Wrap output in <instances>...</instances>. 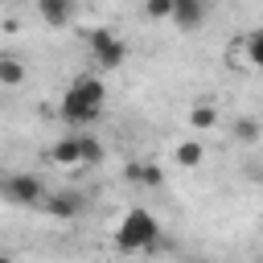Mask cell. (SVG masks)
<instances>
[{
	"mask_svg": "<svg viewBox=\"0 0 263 263\" xmlns=\"http://www.w3.org/2000/svg\"><path fill=\"white\" fill-rule=\"evenodd\" d=\"M0 263H12V259H8V255H4V251H0Z\"/></svg>",
	"mask_w": 263,
	"mask_h": 263,
	"instance_id": "obj_17",
	"label": "cell"
},
{
	"mask_svg": "<svg viewBox=\"0 0 263 263\" xmlns=\"http://www.w3.org/2000/svg\"><path fill=\"white\" fill-rule=\"evenodd\" d=\"M37 12H41L45 25L66 29V25L74 21V0H37Z\"/></svg>",
	"mask_w": 263,
	"mask_h": 263,
	"instance_id": "obj_6",
	"label": "cell"
},
{
	"mask_svg": "<svg viewBox=\"0 0 263 263\" xmlns=\"http://www.w3.org/2000/svg\"><path fill=\"white\" fill-rule=\"evenodd\" d=\"M82 193H74V189H62V193H49L45 201H41V210L45 214H53V218H66V222H74L78 214H82Z\"/></svg>",
	"mask_w": 263,
	"mask_h": 263,
	"instance_id": "obj_5",
	"label": "cell"
},
{
	"mask_svg": "<svg viewBox=\"0 0 263 263\" xmlns=\"http://www.w3.org/2000/svg\"><path fill=\"white\" fill-rule=\"evenodd\" d=\"M127 181H140V185L156 189V185H164V168L160 164H127Z\"/></svg>",
	"mask_w": 263,
	"mask_h": 263,
	"instance_id": "obj_9",
	"label": "cell"
},
{
	"mask_svg": "<svg viewBox=\"0 0 263 263\" xmlns=\"http://www.w3.org/2000/svg\"><path fill=\"white\" fill-rule=\"evenodd\" d=\"M0 197L8 205H41L49 193H45V181L33 177V173H12L0 181Z\"/></svg>",
	"mask_w": 263,
	"mask_h": 263,
	"instance_id": "obj_3",
	"label": "cell"
},
{
	"mask_svg": "<svg viewBox=\"0 0 263 263\" xmlns=\"http://www.w3.org/2000/svg\"><path fill=\"white\" fill-rule=\"evenodd\" d=\"M25 82V66L16 58H0V86H21Z\"/></svg>",
	"mask_w": 263,
	"mask_h": 263,
	"instance_id": "obj_11",
	"label": "cell"
},
{
	"mask_svg": "<svg viewBox=\"0 0 263 263\" xmlns=\"http://www.w3.org/2000/svg\"><path fill=\"white\" fill-rule=\"evenodd\" d=\"M173 21H177L181 29H197V25L205 21V8H201V0H189V4H173Z\"/></svg>",
	"mask_w": 263,
	"mask_h": 263,
	"instance_id": "obj_8",
	"label": "cell"
},
{
	"mask_svg": "<svg viewBox=\"0 0 263 263\" xmlns=\"http://www.w3.org/2000/svg\"><path fill=\"white\" fill-rule=\"evenodd\" d=\"M53 164H70V168H82V148H78V136H62L53 148H49Z\"/></svg>",
	"mask_w": 263,
	"mask_h": 263,
	"instance_id": "obj_7",
	"label": "cell"
},
{
	"mask_svg": "<svg viewBox=\"0 0 263 263\" xmlns=\"http://www.w3.org/2000/svg\"><path fill=\"white\" fill-rule=\"evenodd\" d=\"M144 12L152 21H164V16H173V0H144Z\"/></svg>",
	"mask_w": 263,
	"mask_h": 263,
	"instance_id": "obj_16",
	"label": "cell"
},
{
	"mask_svg": "<svg viewBox=\"0 0 263 263\" xmlns=\"http://www.w3.org/2000/svg\"><path fill=\"white\" fill-rule=\"evenodd\" d=\"M242 49H247V62L255 70H263V29H251L247 41H242Z\"/></svg>",
	"mask_w": 263,
	"mask_h": 263,
	"instance_id": "obj_12",
	"label": "cell"
},
{
	"mask_svg": "<svg viewBox=\"0 0 263 263\" xmlns=\"http://www.w3.org/2000/svg\"><path fill=\"white\" fill-rule=\"evenodd\" d=\"M234 136H238L242 144H255V140H259V119H251V115L234 119Z\"/></svg>",
	"mask_w": 263,
	"mask_h": 263,
	"instance_id": "obj_14",
	"label": "cell"
},
{
	"mask_svg": "<svg viewBox=\"0 0 263 263\" xmlns=\"http://www.w3.org/2000/svg\"><path fill=\"white\" fill-rule=\"evenodd\" d=\"M103 99H107V86L95 74H82V78H74L66 86V95L58 103V115L66 123H74V127H86V123H95L103 115Z\"/></svg>",
	"mask_w": 263,
	"mask_h": 263,
	"instance_id": "obj_1",
	"label": "cell"
},
{
	"mask_svg": "<svg viewBox=\"0 0 263 263\" xmlns=\"http://www.w3.org/2000/svg\"><path fill=\"white\" fill-rule=\"evenodd\" d=\"M189 123H193V127H197V132H210V127H214V123H218V111H214V107H210V103H197V107H193V111H189Z\"/></svg>",
	"mask_w": 263,
	"mask_h": 263,
	"instance_id": "obj_13",
	"label": "cell"
},
{
	"mask_svg": "<svg viewBox=\"0 0 263 263\" xmlns=\"http://www.w3.org/2000/svg\"><path fill=\"white\" fill-rule=\"evenodd\" d=\"M173 160H177L181 168H197V164L205 160V148H201L197 140H185V144H177V152H173Z\"/></svg>",
	"mask_w": 263,
	"mask_h": 263,
	"instance_id": "obj_10",
	"label": "cell"
},
{
	"mask_svg": "<svg viewBox=\"0 0 263 263\" xmlns=\"http://www.w3.org/2000/svg\"><path fill=\"white\" fill-rule=\"evenodd\" d=\"M90 53H95V66L99 70H119L127 62V45L111 33V29H95L90 33Z\"/></svg>",
	"mask_w": 263,
	"mask_h": 263,
	"instance_id": "obj_4",
	"label": "cell"
},
{
	"mask_svg": "<svg viewBox=\"0 0 263 263\" xmlns=\"http://www.w3.org/2000/svg\"><path fill=\"white\" fill-rule=\"evenodd\" d=\"M160 238V222H156V214L152 210H144V205H136V210H127L123 218H119V230H115V247L119 251H148L152 242Z\"/></svg>",
	"mask_w": 263,
	"mask_h": 263,
	"instance_id": "obj_2",
	"label": "cell"
},
{
	"mask_svg": "<svg viewBox=\"0 0 263 263\" xmlns=\"http://www.w3.org/2000/svg\"><path fill=\"white\" fill-rule=\"evenodd\" d=\"M78 148H82V164H99L103 160V144L95 136H78Z\"/></svg>",
	"mask_w": 263,
	"mask_h": 263,
	"instance_id": "obj_15",
	"label": "cell"
}]
</instances>
